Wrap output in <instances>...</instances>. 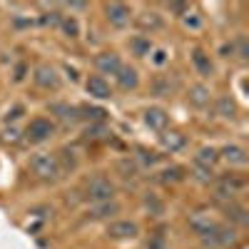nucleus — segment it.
Instances as JSON below:
<instances>
[{"label": "nucleus", "mask_w": 249, "mask_h": 249, "mask_svg": "<svg viewBox=\"0 0 249 249\" xmlns=\"http://www.w3.org/2000/svg\"><path fill=\"white\" fill-rule=\"evenodd\" d=\"M219 55H222V57H232V55H234V43H224V45L219 48Z\"/></svg>", "instance_id": "obj_42"}, {"label": "nucleus", "mask_w": 249, "mask_h": 249, "mask_svg": "<svg viewBox=\"0 0 249 249\" xmlns=\"http://www.w3.org/2000/svg\"><path fill=\"white\" fill-rule=\"evenodd\" d=\"M219 160H224L227 164H232V167H244V164L249 162L247 150L239 147V144H224V147L219 150Z\"/></svg>", "instance_id": "obj_12"}, {"label": "nucleus", "mask_w": 249, "mask_h": 249, "mask_svg": "<svg viewBox=\"0 0 249 249\" xmlns=\"http://www.w3.org/2000/svg\"><path fill=\"white\" fill-rule=\"evenodd\" d=\"M167 10L179 15V18H184L187 13H190V5H187V3H167Z\"/></svg>", "instance_id": "obj_35"}, {"label": "nucleus", "mask_w": 249, "mask_h": 249, "mask_svg": "<svg viewBox=\"0 0 249 249\" xmlns=\"http://www.w3.org/2000/svg\"><path fill=\"white\" fill-rule=\"evenodd\" d=\"M147 249H170V247H167V239H164L162 234H152L147 239Z\"/></svg>", "instance_id": "obj_34"}, {"label": "nucleus", "mask_w": 249, "mask_h": 249, "mask_svg": "<svg viewBox=\"0 0 249 249\" xmlns=\"http://www.w3.org/2000/svg\"><path fill=\"white\" fill-rule=\"evenodd\" d=\"M115 192H117V187H115L112 179L105 177V175H95V177H90V179L85 182V199L92 202V204L115 199Z\"/></svg>", "instance_id": "obj_3"}, {"label": "nucleus", "mask_w": 249, "mask_h": 249, "mask_svg": "<svg viewBox=\"0 0 249 249\" xmlns=\"http://www.w3.org/2000/svg\"><path fill=\"white\" fill-rule=\"evenodd\" d=\"M95 68H97L102 75H117V72H120V68H122V60H120V55H117V53L105 50V53L95 55Z\"/></svg>", "instance_id": "obj_9"}, {"label": "nucleus", "mask_w": 249, "mask_h": 249, "mask_svg": "<svg viewBox=\"0 0 249 249\" xmlns=\"http://www.w3.org/2000/svg\"><path fill=\"white\" fill-rule=\"evenodd\" d=\"M115 214H120V204H117L115 199L92 204L90 210H88V217H90V219H110V217H115Z\"/></svg>", "instance_id": "obj_14"}, {"label": "nucleus", "mask_w": 249, "mask_h": 249, "mask_svg": "<svg viewBox=\"0 0 249 249\" xmlns=\"http://www.w3.org/2000/svg\"><path fill=\"white\" fill-rule=\"evenodd\" d=\"M160 179L164 182V184H175V182H182L184 179V170L182 167H167L162 175H160Z\"/></svg>", "instance_id": "obj_30"}, {"label": "nucleus", "mask_w": 249, "mask_h": 249, "mask_svg": "<svg viewBox=\"0 0 249 249\" xmlns=\"http://www.w3.org/2000/svg\"><path fill=\"white\" fill-rule=\"evenodd\" d=\"M80 110V120H92V122H105L107 112L102 110V107H90V105H82L77 107Z\"/></svg>", "instance_id": "obj_25"}, {"label": "nucleus", "mask_w": 249, "mask_h": 249, "mask_svg": "<svg viewBox=\"0 0 249 249\" xmlns=\"http://www.w3.org/2000/svg\"><path fill=\"white\" fill-rule=\"evenodd\" d=\"M115 77H117V88L124 90V92L137 90V85H140V72H137L135 68H130V65H122Z\"/></svg>", "instance_id": "obj_13"}, {"label": "nucleus", "mask_w": 249, "mask_h": 249, "mask_svg": "<svg viewBox=\"0 0 249 249\" xmlns=\"http://www.w3.org/2000/svg\"><path fill=\"white\" fill-rule=\"evenodd\" d=\"M25 72H28V65H25V62H20V65H15V82H20V80H23L25 77Z\"/></svg>", "instance_id": "obj_41"}, {"label": "nucleus", "mask_w": 249, "mask_h": 249, "mask_svg": "<svg viewBox=\"0 0 249 249\" xmlns=\"http://www.w3.org/2000/svg\"><path fill=\"white\" fill-rule=\"evenodd\" d=\"M117 170L122 172V177H135V175H137V170H140V164H137L132 157H124V160H120V162H117Z\"/></svg>", "instance_id": "obj_28"}, {"label": "nucleus", "mask_w": 249, "mask_h": 249, "mask_svg": "<svg viewBox=\"0 0 249 249\" xmlns=\"http://www.w3.org/2000/svg\"><path fill=\"white\" fill-rule=\"evenodd\" d=\"M160 142H162V147L164 150H170V152H179L184 144H187V137L182 135V132H177V130H164L162 135H160Z\"/></svg>", "instance_id": "obj_18"}, {"label": "nucleus", "mask_w": 249, "mask_h": 249, "mask_svg": "<svg viewBox=\"0 0 249 249\" xmlns=\"http://www.w3.org/2000/svg\"><path fill=\"white\" fill-rule=\"evenodd\" d=\"M135 23H137L140 30H147V28H150V30H160V28H162V18H160L157 13L147 10V13H142Z\"/></svg>", "instance_id": "obj_23"}, {"label": "nucleus", "mask_w": 249, "mask_h": 249, "mask_svg": "<svg viewBox=\"0 0 249 249\" xmlns=\"http://www.w3.org/2000/svg\"><path fill=\"white\" fill-rule=\"evenodd\" d=\"M217 162H219L217 147H199L197 155H195V167H202V170H212Z\"/></svg>", "instance_id": "obj_16"}, {"label": "nucleus", "mask_w": 249, "mask_h": 249, "mask_svg": "<svg viewBox=\"0 0 249 249\" xmlns=\"http://www.w3.org/2000/svg\"><path fill=\"white\" fill-rule=\"evenodd\" d=\"M130 50H132V55H137V57H147L155 48H152V40H150V37L135 35V37L130 40Z\"/></svg>", "instance_id": "obj_21"}, {"label": "nucleus", "mask_w": 249, "mask_h": 249, "mask_svg": "<svg viewBox=\"0 0 249 249\" xmlns=\"http://www.w3.org/2000/svg\"><path fill=\"white\" fill-rule=\"evenodd\" d=\"M217 115H219V117H234V115H237L234 100L227 97V95H222V97L217 100Z\"/></svg>", "instance_id": "obj_26"}, {"label": "nucleus", "mask_w": 249, "mask_h": 249, "mask_svg": "<svg viewBox=\"0 0 249 249\" xmlns=\"http://www.w3.org/2000/svg\"><path fill=\"white\" fill-rule=\"evenodd\" d=\"M107 137H110V130H107L105 122H92L90 127L85 130V140H90V142H102Z\"/></svg>", "instance_id": "obj_24"}, {"label": "nucleus", "mask_w": 249, "mask_h": 249, "mask_svg": "<svg viewBox=\"0 0 249 249\" xmlns=\"http://www.w3.org/2000/svg\"><path fill=\"white\" fill-rule=\"evenodd\" d=\"M234 55H239L242 60L249 57V43H247V37H244V35H239V37L234 40Z\"/></svg>", "instance_id": "obj_32"}, {"label": "nucleus", "mask_w": 249, "mask_h": 249, "mask_svg": "<svg viewBox=\"0 0 249 249\" xmlns=\"http://www.w3.org/2000/svg\"><path fill=\"white\" fill-rule=\"evenodd\" d=\"M137 152H140V155H137V157H132V160H135L137 164L142 162V167H152V164H157V162H160V155H157V152H152V150H137Z\"/></svg>", "instance_id": "obj_29"}, {"label": "nucleus", "mask_w": 249, "mask_h": 249, "mask_svg": "<svg viewBox=\"0 0 249 249\" xmlns=\"http://www.w3.org/2000/svg\"><path fill=\"white\" fill-rule=\"evenodd\" d=\"M0 140H3L5 144H18L23 137H20V130L10 124V127H5V130H3V137H0Z\"/></svg>", "instance_id": "obj_31"}, {"label": "nucleus", "mask_w": 249, "mask_h": 249, "mask_svg": "<svg viewBox=\"0 0 249 249\" xmlns=\"http://www.w3.org/2000/svg\"><path fill=\"white\" fill-rule=\"evenodd\" d=\"M85 90L88 95L97 97V100H110L112 97V88H110V82L102 77V75H90L85 80Z\"/></svg>", "instance_id": "obj_11"}, {"label": "nucleus", "mask_w": 249, "mask_h": 249, "mask_svg": "<svg viewBox=\"0 0 249 249\" xmlns=\"http://www.w3.org/2000/svg\"><path fill=\"white\" fill-rule=\"evenodd\" d=\"M20 115H25V107H23V105H15L13 110H8V115H5V122H15Z\"/></svg>", "instance_id": "obj_38"}, {"label": "nucleus", "mask_w": 249, "mask_h": 249, "mask_svg": "<svg viewBox=\"0 0 249 249\" xmlns=\"http://www.w3.org/2000/svg\"><path fill=\"white\" fill-rule=\"evenodd\" d=\"M167 50H164V48H157V50H152V62H155V65H164V62H167Z\"/></svg>", "instance_id": "obj_36"}, {"label": "nucleus", "mask_w": 249, "mask_h": 249, "mask_svg": "<svg viewBox=\"0 0 249 249\" xmlns=\"http://www.w3.org/2000/svg\"><path fill=\"white\" fill-rule=\"evenodd\" d=\"M192 62H195L197 72H199V75H204V77L214 72V65H212L210 55H207L204 50H199V48H195V50H192Z\"/></svg>", "instance_id": "obj_20"}, {"label": "nucleus", "mask_w": 249, "mask_h": 249, "mask_svg": "<svg viewBox=\"0 0 249 249\" xmlns=\"http://www.w3.org/2000/svg\"><path fill=\"white\" fill-rule=\"evenodd\" d=\"M214 224H217V219H212L207 212H192V214H190V227H192L199 237L207 234V232H212Z\"/></svg>", "instance_id": "obj_17"}, {"label": "nucleus", "mask_w": 249, "mask_h": 249, "mask_svg": "<svg viewBox=\"0 0 249 249\" xmlns=\"http://www.w3.org/2000/svg\"><path fill=\"white\" fill-rule=\"evenodd\" d=\"M60 28H62V33H65V37H77L80 35V23H77L75 15H62Z\"/></svg>", "instance_id": "obj_27"}, {"label": "nucleus", "mask_w": 249, "mask_h": 249, "mask_svg": "<svg viewBox=\"0 0 249 249\" xmlns=\"http://www.w3.org/2000/svg\"><path fill=\"white\" fill-rule=\"evenodd\" d=\"M33 80H35V85L37 88H43V90H60V75H57V70L53 68V65H48V62H43V65H37L35 70H33Z\"/></svg>", "instance_id": "obj_6"}, {"label": "nucleus", "mask_w": 249, "mask_h": 249, "mask_svg": "<svg viewBox=\"0 0 249 249\" xmlns=\"http://www.w3.org/2000/svg\"><path fill=\"white\" fill-rule=\"evenodd\" d=\"M60 20H62V15H60L57 10H50V13H43V18H40V25L55 28V25H60Z\"/></svg>", "instance_id": "obj_33"}, {"label": "nucleus", "mask_w": 249, "mask_h": 249, "mask_svg": "<svg viewBox=\"0 0 249 249\" xmlns=\"http://www.w3.org/2000/svg\"><path fill=\"white\" fill-rule=\"evenodd\" d=\"M144 204H147V210H152L155 214H162V210H164V204L160 199H155V197H147V202H144Z\"/></svg>", "instance_id": "obj_39"}, {"label": "nucleus", "mask_w": 249, "mask_h": 249, "mask_svg": "<svg viewBox=\"0 0 249 249\" xmlns=\"http://www.w3.org/2000/svg\"><path fill=\"white\" fill-rule=\"evenodd\" d=\"M53 135H55V122H53V120H48V117H33V120L28 122L25 132H23V137H25L30 144L48 142Z\"/></svg>", "instance_id": "obj_4"}, {"label": "nucleus", "mask_w": 249, "mask_h": 249, "mask_svg": "<svg viewBox=\"0 0 249 249\" xmlns=\"http://www.w3.org/2000/svg\"><path fill=\"white\" fill-rule=\"evenodd\" d=\"M187 100H190V105H195V107H207L212 100V92L207 85H192L190 92H187Z\"/></svg>", "instance_id": "obj_19"}, {"label": "nucleus", "mask_w": 249, "mask_h": 249, "mask_svg": "<svg viewBox=\"0 0 249 249\" xmlns=\"http://www.w3.org/2000/svg\"><path fill=\"white\" fill-rule=\"evenodd\" d=\"M142 120L155 132H164V130H167V124H170V115H167V110H162V107H147L144 115H142Z\"/></svg>", "instance_id": "obj_10"}, {"label": "nucleus", "mask_w": 249, "mask_h": 249, "mask_svg": "<svg viewBox=\"0 0 249 249\" xmlns=\"http://www.w3.org/2000/svg\"><path fill=\"white\" fill-rule=\"evenodd\" d=\"M105 18H107L110 25L124 28V25H130V20H132V8L124 5V3H107L105 5Z\"/></svg>", "instance_id": "obj_7"}, {"label": "nucleus", "mask_w": 249, "mask_h": 249, "mask_svg": "<svg viewBox=\"0 0 249 249\" xmlns=\"http://www.w3.org/2000/svg\"><path fill=\"white\" fill-rule=\"evenodd\" d=\"M170 80H157L155 82V95H170Z\"/></svg>", "instance_id": "obj_37"}, {"label": "nucleus", "mask_w": 249, "mask_h": 249, "mask_svg": "<svg viewBox=\"0 0 249 249\" xmlns=\"http://www.w3.org/2000/svg\"><path fill=\"white\" fill-rule=\"evenodd\" d=\"M137 234H140L137 222H130V219H117V222L107 224V237H110V239H135Z\"/></svg>", "instance_id": "obj_8"}, {"label": "nucleus", "mask_w": 249, "mask_h": 249, "mask_svg": "<svg viewBox=\"0 0 249 249\" xmlns=\"http://www.w3.org/2000/svg\"><path fill=\"white\" fill-rule=\"evenodd\" d=\"M65 5H68L70 10H88V8H90L88 3H65Z\"/></svg>", "instance_id": "obj_43"}, {"label": "nucleus", "mask_w": 249, "mask_h": 249, "mask_svg": "<svg viewBox=\"0 0 249 249\" xmlns=\"http://www.w3.org/2000/svg\"><path fill=\"white\" fill-rule=\"evenodd\" d=\"M184 25H187V28H199L202 20H199L197 15H190V13H187V15H184Z\"/></svg>", "instance_id": "obj_40"}, {"label": "nucleus", "mask_w": 249, "mask_h": 249, "mask_svg": "<svg viewBox=\"0 0 249 249\" xmlns=\"http://www.w3.org/2000/svg\"><path fill=\"white\" fill-rule=\"evenodd\" d=\"M244 187H247V179L237 177V175H222L217 179V187H214V195L217 199H230L234 202V197L239 192H244Z\"/></svg>", "instance_id": "obj_5"}, {"label": "nucleus", "mask_w": 249, "mask_h": 249, "mask_svg": "<svg viewBox=\"0 0 249 249\" xmlns=\"http://www.w3.org/2000/svg\"><path fill=\"white\" fill-rule=\"evenodd\" d=\"M50 112L57 115L65 124H75V122L80 120V110H77L75 105H68V102H53V105H50Z\"/></svg>", "instance_id": "obj_15"}, {"label": "nucleus", "mask_w": 249, "mask_h": 249, "mask_svg": "<svg viewBox=\"0 0 249 249\" xmlns=\"http://www.w3.org/2000/svg\"><path fill=\"white\" fill-rule=\"evenodd\" d=\"M224 212H227V217H230L232 222H237V224H249V217H247V207L244 204H237V202H227L224 204Z\"/></svg>", "instance_id": "obj_22"}, {"label": "nucleus", "mask_w": 249, "mask_h": 249, "mask_svg": "<svg viewBox=\"0 0 249 249\" xmlns=\"http://www.w3.org/2000/svg\"><path fill=\"white\" fill-rule=\"evenodd\" d=\"M199 239H202V244H204L207 249H227V247H232V244L239 242V234H237V230H234L232 224L217 222L214 230L207 232V234H202Z\"/></svg>", "instance_id": "obj_2"}, {"label": "nucleus", "mask_w": 249, "mask_h": 249, "mask_svg": "<svg viewBox=\"0 0 249 249\" xmlns=\"http://www.w3.org/2000/svg\"><path fill=\"white\" fill-rule=\"evenodd\" d=\"M30 172L35 177H40V179H45V182H55V179H60L62 175H65L62 167H60L57 155H53V152H37V155H33L30 157Z\"/></svg>", "instance_id": "obj_1"}]
</instances>
